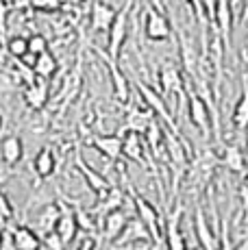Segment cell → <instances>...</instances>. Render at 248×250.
<instances>
[{
    "label": "cell",
    "instance_id": "11",
    "mask_svg": "<svg viewBox=\"0 0 248 250\" xmlns=\"http://www.w3.org/2000/svg\"><path fill=\"white\" fill-rule=\"evenodd\" d=\"M116 18H118V11L111 4L103 2V0H96V2L92 4V11H89V26H92L94 33H104L111 28Z\"/></svg>",
    "mask_w": 248,
    "mask_h": 250
},
{
    "label": "cell",
    "instance_id": "17",
    "mask_svg": "<svg viewBox=\"0 0 248 250\" xmlns=\"http://www.w3.org/2000/svg\"><path fill=\"white\" fill-rule=\"evenodd\" d=\"M74 166H76V170H79L81 174H83V179L87 181L89 189L96 191V196H98V194H103V191H107L109 187H111L103 174H98V172L94 170V167L89 166V163L85 161L83 157H81V152H79V150H76V155H74Z\"/></svg>",
    "mask_w": 248,
    "mask_h": 250
},
{
    "label": "cell",
    "instance_id": "34",
    "mask_svg": "<svg viewBox=\"0 0 248 250\" xmlns=\"http://www.w3.org/2000/svg\"><path fill=\"white\" fill-rule=\"evenodd\" d=\"M218 2H220V0H203V9H205V13H207L209 22H213V18H216Z\"/></svg>",
    "mask_w": 248,
    "mask_h": 250
},
{
    "label": "cell",
    "instance_id": "21",
    "mask_svg": "<svg viewBox=\"0 0 248 250\" xmlns=\"http://www.w3.org/2000/svg\"><path fill=\"white\" fill-rule=\"evenodd\" d=\"M55 167H57L55 150L48 148V146H44L35 155V159H33V170H35V174L40 176L41 181H46V179H50V176L55 174Z\"/></svg>",
    "mask_w": 248,
    "mask_h": 250
},
{
    "label": "cell",
    "instance_id": "16",
    "mask_svg": "<svg viewBox=\"0 0 248 250\" xmlns=\"http://www.w3.org/2000/svg\"><path fill=\"white\" fill-rule=\"evenodd\" d=\"M59 218H61V205L59 203H50V205H46L40 213H37L35 227L33 229H35L41 237H46V235H50V233H55L57 230Z\"/></svg>",
    "mask_w": 248,
    "mask_h": 250
},
{
    "label": "cell",
    "instance_id": "27",
    "mask_svg": "<svg viewBox=\"0 0 248 250\" xmlns=\"http://www.w3.org/2000/svg\"><path fill=\"white\" fill-rule=\"evenodd\" d=\"M7 52L13 57V59H24V57L31 55V48H28V37L16 35L7 42Z\"/></svg>",
    "mask_w": 248,
    "mask_h": 250
},
{
    "label": "cell",
    "instance_id": "18",
    "mask_svg": "<svg viewBox=\"0 0 248 250\" xmlns=\"http://www.w3.org/2000/svg\"><path fill=\"white\" fill-rule=\"evenodd\" d=\"M126 224H128V218L122 209L111 211V213H107L103 218V237L107 242H116L122 235V230L126 229Z\"/></svg>",
    "mask_w": 248,
    "mask_h": 250
},
{
    "label": "cell",
    "instance_id": "26",
    "mask_svg": "<svg viewBox=\"0 0 248 250\" xmlns=\"http://www.w3.org/2000/svg\"><path fill=\"white\" fill-rule=\"evenodd\" d=\"M33 70H35V74L40 76V79H50V76H55L57 72V59L52 52H44V55L35 57V65H33Z\"/></svg>",
    "mask_w": 248,
    "mask_h": 250
},
{
    "label": "cell",
    "instance_id": "31",
    "mask_svg": "<svg viewBox=\"0 0 248 250\" xmlns=\"http://www.w3.org/2000/svg\"><path fill=\"white\" fill-rule=\"evenodd\" d=\"M44 246L48 250H65V248H68L57 230H55V233H50V235H46V237H44Z\"/></svg>",
    "mask_w": 248,
    "mask_h": 250
},
{
    "label": "cell",
    "instance_id": "25",
    "mask_svg": "<svg viewBox=\"0 0 248 250\" xmlns=\"http://www.w3.org/2000/svg\"><path fill=\"white\" fill-rule=\"evenodd\" d=\"M231 120L237 131H246L248 128V79H244V94L240 96V100L233 107Z\"/></svg>",
    "mask_w": 248,
    "mask_h": 250
},
{
    "label": "cell",
    "instance_id": "23",
    "mask_svg": "<svg viewBox=\"0 0 248 250\" xmlns=\"http://www.w3.org/2000/svg\"><path fill=\"white\" fill-rule=\"evenodd\" d=\"M144 150H146V144H144V135L142 133H126L124 135V157L146 166Z\"/></svg>",
    "mask_w": 248,
    "mask_h": 250
},
{
    "label": "cell",
    "instance_id": "35",
    "mask_svg": "<svg viewBox=\"0 0 248 250\" xmlns=\"http://www.w3.org/2000/svg\"><path fill=\"white\" fill-rule=\"evenodd\" d=\"M31 4L35 9H55L59 7V0H31Z\"/></svg>",
    "mask_w": 248,
    "mask_h": 250
},
{
    "label": "cell",
    "instance_id": "7",
    "mask_svg": "<svg viewBox=\"0 0 248 250\" xmlns=\"http://www.w3.org/2000/svg\"><path fill=\"white\" fill-rule=\"evenodd\" d=\"M181 218H183V205H176L174 211H170L168 218H165V248L168 250H187V239L183 237V230H181Z\"/></svg>",
    "mask_w": 248,
    "mask_h": 250
},
{
    "label": "cell",
    "instance_id": "32",
    "mask_svg": "<svg viewBox=\"0 0 248 250\" xmlns=\"http://www.w3.org/2000/svg\"><path fill=\"white\" fill-rule=\"evenodd\" d=\"M218 250H235L231 242V233H228V220H222V229H220V246Z\"/></svg>",
    "mask_w": 248,
    "mask_h": 250
},
{
    "label": "cell",
    "instance_id": "2",
    "mask_svg": "<svg viewBox=\"0 0 248 250\" xmlns=\"http://www.w3.org/2000/svg\"><path fill=\"white\" fill-rule=\"evenodd\" d=\"M187 113H189V122L196 126V131L200 135L205 139H211V135H213V111H211V107H209V103L196 89H189Z\"/></svg>",
    "mask_w": 248,
    "mask_h": 250
},
{
    "label": "cell",
    "instance_id": "24",
    "mask_svg": "<svg viewBox=\"0 0 248 250\" xmlns=\"http://www.w3.org/2000/svg\"><path fill=\"white\" fill-rule=\"evenodd\" d=\"M220 166L228 167L235 174L246 172V163H244V152L237 146H224L222 148V157H220Z\"/></svg>",
    "mask_w": 248,
    "mask_h": 250
},
{
    "label": "cell",
    "instance_id": "9",
    "mask_svg": "<svg viewBox=\"0 0 248 250\" xmlns=\"http://www.w3.org/2000/svg\"><path fill=\"white\" fill-rule=\"evenodd\" d=\"M89 144L104 159H109V163H118L124 155V135H94Z\"/></svg>",
    "mask_w": 248,
    "mask_h": 250
},
{
    "label": "cell",
    "instance_id": "3",
    "mask_svg": "<svg viewBox=\"0 0 248 250\" xmlns=\"http://www.w3.org/2000/svg\"><path fill=\"white\" fill-rule=\"evenodd\" d=\"M131 7L133 0H126V4L122 7V11H118L116 22L111 24V28L107 31V52L111 59L120 61L124 42L128 37V22H131Z\"/></svg>",
    "mask_w": 248,
    "mask_h": 250
},
{
    "label": "cell",
    "instance_id": "28",
    "mask_svg": "<svg viewBox=\"0 0 248 250\" xmlns=\"http://www.w3.org/2000/svg\"><path fill=\"white\" fill-rule=\"evenodd\" d=\"M28 48H31V55L33 57H40L44 55V52H48V40H46L44 35H31L28 37Z\"/></svg>",
    "mask_w": 248,
    "mask_h": 250
},
{
    "label": "cell",
    "instance_id": "29",
    "mask_svg": "<svg viewBox=\"0 0 248 250\" xmlns=\"http://www.w3.org/2000/svg\"><path fill=\"white\" fill-rule=\"evenodd\" d=\"M76 220H79V227L83 230H87V233H96V222H92V213H87V211H83L81 207H76Z\"/></svg>",
    "mask_w": 248,
    "mask_h": 250
},
{
    "label": "cell",
    "instance_id": "10",
    "mask_svg": "<svg viewBox=\"0 0 248 250\" xmlns=\"http://www.w3.org/2000/svg\"><path fill=\"white\" fill-rule=\"evenodd\" d=\"M157 120V113L152 109H140V107H131L124 120V126L120 133H142L146 135V131L150 128V124Z\"/></svg>",
    "mask_w": 248,
    "mask_h": 250
},
{
    "label": "cell",
    "instance_id": "36",
    "mask_svg": "<svg viewBox=\"0 0 248 250\" xmlns=\"http://www.w3.org/2000/svg\"><path fill=\"white\" fill-rule=\"evenodd\" d=\"M2 250H18L16 242H13V235H11L9 229H4V248Z\"/></svg>",
    "mask_w": 248,
    "mask_h": 250
},
{
    "label": "cell",
    "instance_id": "4",
    "mask_svg": "<svg viewBox=\"0 0 248 250\" xmlns=\"http://www.w3.org/2000/svg\"><path fill=\"white\" fill-rule=\"evenodd\" d=\"M137 89H140V94H142V98H144V103H146V107H150L152 111L157 113V118H161L165 124H168V128L174 133L176 137H179V128H176V122H174V118L170 115L168 111V107H165V96L164 94H159L157 89H152L150 85H146L144 81H137Z\"/></svg>",
    "mask_w": 248,
    "mask_h": 250
},
{
    "label": "cell",
    "instance_id": "8",
    "mask_svg": "<svg viewBox=\"0 0 248 250\" xmlns=\"http://www.w3.org/2000/svg\"><path fill=\"white\" fill-rule=\"evenodd\" d=\"M159 85H161V94L164 96H176V98H183L185 94V81L181 70L174 63L165 61L159 70Z\"/></svg>",
    "mask_w": 248,
    "mask_h": 250
},
{
    "label": "cell",
    "instance_id": "20",
    "mask_svg": "<svg viewBox=\"0 0 248 250\" xmlns=\"http://www.w3.org/2000/svg\"><path fill=\"white\" fill-rule=\"evenodd\" d=\"M122 203H124L122 189H118V187H109L107 191L98 194V205L94 207V213L100 215V218H104V215L111 213V211L122 209Z\"/></svg>",
    "mask_w": 248,
    "mask_h": 250
},
{
    "label": "cell",
    "instance_id": "15",
    "mask_svg": "<svg viewBox=\"0 0 248 250\" xmlns=\"http://www.w3.org/2000/svg\"><path fill=\"white\" fill-rule=\"evenodd\" d=\"M7 229L11 230L18 250H40L41 244H44V237L35 229L26 227V224H16V227H7Z\"/></svg>",
    "mask_w": 248,
    "mask_h": 250
},
{
    "label": "cell",
    "instance_id": "12",
    "mask_svg": "<svg viewBox=\"0 0 248 250\" xmlns=\"http://www.w3.org/2000/svg\"><path fill=\"white\" fill-rule=\"evenodd\" d=\"M59 205H61V218H59V224H57V233L61 235L65 246H70L81 229L79 220H76V209H72V207L68 205V200H63V198L59 200Z\"/></svg>",
    "mask_w": 248,
    "mask_h": 250
},
{
    "label": "cell",
    "instance_id": "22",
    "mask_svg": "<svg viewBox=\"0 0 248 250\" xmlns=\"http://www.w3.org/2000/svg\"><path fill=\"white\" fill-rule=\"evenodd\" d=\"M24 157V144L18 135H7L2 139V161L7 167H13Z\"/></svg>",
    "mask_w": 248,
    "mask_h": 250
},
{
    "label": "cell",
    "instance_id": "6",
    "mask_svg": "<svg viewBox=\"0 0 248 250\" xmlns=\"http://www.w3.org/2000/svg\"><path fill=\"white\" fill-rule=\"evenodd\" d=\"M96 52L100 55V59L104 61V65L109 68V74H111V83H113V98L120 104H126L131 100V85H128L126 76L122 74V70L118 68V61L109 57V52H103L100 48H96Z\"/></svg>",
    "mask_w": 248,
    "mask_h": 250
},
{
    "label": "cell",
    "instance_id": "14",
    "mask_svg": "<svg viewBox=\"0 0 248 250\" xmlns=\"http://www.w3.org/2000/svg\"><path fill=\"white\" fill-rule=\"evenodd\" d=\"M233 18H235V11L231 7V0H220L218 2V11L216 18H213V26L220 33L224 46H231V33H233Z\"/></svg>",
    "mask_w": 248,
    "mask_h": 250
},
{
    "label": "cell",
    "instance_id": "19",
    "mask_svg": "<svg viewBox=\"0 0 248 250\" xmlns=\"http://www.w3.org/2000/svg\"><path fill=\"white\" fill-rule=\"evenodd\" d=\"M24 103L28 104V109L33 111H41L48 103V85L44 83V79H37L33 83L26 85L24 89Z\"/></svg>",
    "mask_w": 248,
    "mask_h": 250
},
{
    "label": "cell",
    "instance_id": "5",
    "mask_svg": "<svg viewBox=\"0 0 248 250\" xmlns=\"http://www.w3.org/2000/svg\"><path fill=\"white\" fill-rule=\"evenodd\" d=\"M144 35L150 42H168L172 37V24L155 7H148L144 13Z\"/></svg>",
    "mask_w": 248,
    "mask_h": 250
},
{
    "label": "cell",
    "instance_id": "30",
    "mask_svg": "<svg viewBox=\"0 0 248 250\" xmlns=\"http://www.w3.org/2000/svg\"><path fill=\"white\" fill-rule=\"evenodd\" d=\"M0 207H2V224L4 229L11 227V218H13V207H11V200H9L7 194L0 196Z\"/></svg>",
    "mask_w": 248,
    "mask_h": 250
},
{
    "label": "cell",
    "instance_id": "33",
    "mask_svg": "<svg viewBox=\"0 0 248 250\" xmlns=\"http://www.w3.org/2000/svg\"><path fill=\"white\" fill-rule=\"evenodd\" d=\"M237 26H240L242 33L248 35V0H244V7H242V13L237 16Z\"/></svg>",
    "mask_w": 248,
    "mask_h": 250
},
{
    "label": "cell",
    "instance_id": "13",
    "mask_svg": "<svg viewBox=\"0 0 248 250\" xmlns=\"http://www.w3.org/2000/svg\"><path fill=\"white\" fill-rule=\"evenodd\" d=\"M194 235L205 250H218V246H220V237H216V233L209 227L200 205H196V213H194Z\"/></svg>",
    "mask_w": 248,
    "mask_h": 250
},
{
    "label": "cell",
    "instance_id": "1",
    "mask_svg": "<svg viewBox=\"0 0 248 250\" xmlns=\"http://www.w3.org/2000/svg\"><path fill=\"white\" fill-rule=\"evenodd\" d=\"M128 194H131L133 207H135V211H137V218H140L142 222L146 224V229H148V233H150V237H152V244H157V246H159L161 242H165V237H164L165 227H161L159 211H157L146 198H142V196L137 194V191L133 189L131 185H128Z\"/></svg>",
    "mask_w": 248,
    "mask_h": 250
}]
</instances>
